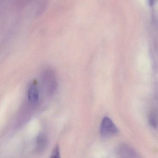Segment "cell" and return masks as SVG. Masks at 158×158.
Listing matches in <instances>:
<instances>
[{
	"instance_id": "6",
	"label": "cell",
	"mask_w": 158,
	"mask_h": 158,
	"mask_svg": "<svg viewBox=\"0 0 158 158\" xmlns=\"http://www.w3.org/2000/svg\"><path fill=\"white\" fill-rule=\"evenodd\" d=\"M51 158H60V149L59 145H57L53 149L52 152Z\"/></svg>"
},
{
	"instance_id": "7",
	"label": "cell",
	"mask_w": 158,
	"mask_h": 158,
	"mask_svg": "<svg viewBox=\"0 0 158 158\" xmlns=\"http://www.w3.org/2000/svg\"><path fill=\"white\" fill-rule=\"evenodd\" d=\"M150 123L153 127H156L158 125L157 116L155 114H151L149 118Z\"/></svg>"
},
{
	"instance_id": "3",
	"label": "cell",
	"mask_w": 158,
	"mask_h": 158,
	"mask_svg": "<svg viewBox=\"0 0 158 158\" xmlns=\"http://www.w3.org/2000/svg\"><path fill=\"white\" fill-rule=\"evenodd\" d=\"M48 145V139L46 134L40 133L36 139V148L38 152H42L47 149Z\"/></svg>"
},
{
	"instance_id": "8",
	"label": "cell",
	"mask_w": 158,
	"mask_h": 158,
	"mask_svg": "<svg viewBox=\"0 0 158 158\" xmlns=\"http://www.w3.org/2000/svg\"><path fill=\"white\" fill-rule=\"evenodd\" d=\"M155 0H148L149 4L150 7H152L154 5Z\"/></svg>"
},
{
	"instance_id": "4",
	"label": "cell",
	"mask_w": 158,
	"mask_h": 158,
	"mask_svg": "<svg viewBox=\"0 0 158 158\" xmlns=\"http://www.w3.org/2000/svg\"><path fill=\"white\" fill-rule=\"evenodd\" d=\"M28 99L29 102L33 104H35L39 99V93L37 86L33 83L30 85L28 90Z\"/></svg>"
},
{
	"instance_id": "1",
	"label": "cell",
	"mask_w": 158,
	"mask_h": 158,
	"mask_svg": "<svg viewBox=\"0 0 158 158\" xmlns=\"http://www.w3.org/2000/svg\"><path fill=\"white\" fill-rule=\"evenodd\" d=\"M118 130L116 126L108 117H104L101 124L100 133L102 136L108 137L118 133Z\"/></svg>"
},
{
	"instance_id": "5",
	"label": "cell",
	"mask_w": 158,
	"mask_h": 158,
	"mask_svg": "<svg viewBox=\"0 0 158 158\" xmlns=\"http://www.w3.org/2000/svg\"><path fill=\"white\" fill-rule=\"evenodd\" d=\"M119 154L122 157L135 158L137 157L136 152L128 145H123L119 147Z\"/></svg>"
},
{
	"instance_id": "2",
	"label": "cell",
	"mask_w": 158,
	"mask_h": 158,
	"mask_svg": "<svg viewBox=\"0 0 158 158\" xmlns=\"http://www.w3.org/2000/svg\"><path fill=\"white\" fill-rule=\"evenodd\" d=\"M43 82L49 94H53L57 87L55 74L51 70H48L43 75Z\"/></svg>"
}]
</instances>
